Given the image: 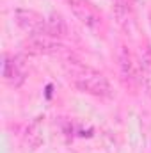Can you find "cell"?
Returning <instances> with one entry per match:
<instances>
[{"label": "cell", "instance_id": "1", "mask_svg": "<svg viewBox=\"0 0 151 153\" xmlns=\"http://www.w3.org/2000/svg\"><path fill=\"white\" fill-rule=\"evenodd\" d=\"M64 70H66L70 82L76 89H80L87 94H93V96H101V98L112 96L110 82L98 70H94L80 61H75V59H68L64 62Z\"/></svg>", "mask_w": 151, "mask_h": 153}, {"label": "cell", "instance_id": "2", "mask_svg": "<svg viewBox=\"0 0 151 153\" xmlns=\"http://www.w3.org/2000/svg\"><path fill=\"white\" fill-rule=\"evenodd\" d=\"M14 22L29 36L50 34L48 32V22H46V18H43L39 13L32 11V9H16L14 11Z\"/></svg>", "mask_w": 151, "mask_h": 153}, {"label": "cell", "instance_id": "3", "mask_svg": "<svg viewBox=\"0 0 151 153\" xmlns=\"http://www.w3.org/2000/svg\"><path fill=\"white\" fill-rule=\"evenodd\" d=\"M27 70L20 57H11L7 53L2 55V80L13 87H20L25 82Z\"/></svg>", "mask_w": 151, "mask_h": 153}, {"label": "cell", "instance_id": "4", "mask_svg": "<svg viewBox=\"0 0 151 153\" xmlns=\"http://www.w3.org/2000/svg\"><path fill=\"white\" fill-rule=\"evenodd\" d=\"M117 61H119V70L121 75L124 78V82H128L130 85H137L141 84V64L135 62L132 52L126 46H119L117 52Z\"/></svg>", "mask_w": 151, "mask_h": 153}, {"label": "cell", "instance_id": "5", "mask_svg": "<svg viewBox=\"0 0 151 153\" xmlns=\"http://www.w3.org/2000/svg\"><path fill=\"white\" fill-rule=\"evenodd\" d=\"M66 2H68L70 9L73 11V14H75L85 27L94 29V30L100 29V25H101V16H100V13L91 5L87 0H66Z\"/></svg>", "mask_w": 151, "mask_h": 153}, {"label": "cell", "instance_id": "6", "mask_svg": "<svg viewBox=\"0 0 151 153\" xmlns=\"http://www.w3.org/2000/svg\"><path fill=\"white\" fill-rule=\"evenodd\" d=\"M27 50L34 53H59L62 50V45L59 39L50 36V34H38V36H29L27 41Z\"/></svg>", "mask_w": 151, "mask_h": 153}, {"label": "cell", "instance_id": "7", "mask_svg": "<svg viewBox=\"0 0 151 153\" xmlns=\"http://www.w3.org/2000/svg\"><path fill=\"white\" fill-rule=\"evenodd\" d=\"M41 123H43V117L39 116L34 121H30L27 126H25V132H23V143L30 148V150H36L43 144V128H41Z\"/></svg>", "mask_w": 151, "mask_h": 153}, {"label": "cell", "instance_id": "8", "mask_svg": "<svg viewBox=\"0 0 151 153\" xmlns=\"http://www.w3.org/2000/svg\"><path fill=\"white\" fill-rule=\"evenodd\" d=\"M46 22H48V32H50V36H53V38H62V36L68 34V25H66V22H64L61 16L52 14V16L46 18Z\"/></svg>", "mask_w": 151, "mask_h": 153}, {"label": "cell", "instance_id": "9", "mask_svg": "<svg viewBox=\"0 0 151 153\" xmlns=\"http://www.w3.org/2000/svg\"><path fill=\"white\" fill-rule=\"evenodd\" d=\"M117 2H119V4H121V2H123V0H117Z\"/></svg>", "mask_w": 151, "mask_h": 153}, {"label": "cell", "instance_id": "10", "mask_svg": "<svg viewBox=\"0 0 151 153\" xmlns=\"http://www.w3.org/2000/svg\"><path fill=\"white\" fill-rule=\"evenodd\" d=\"M150 18H151V16H150Z\"/></svg>", "mask_w": 151, "mask_h": 153}]
</instances>
